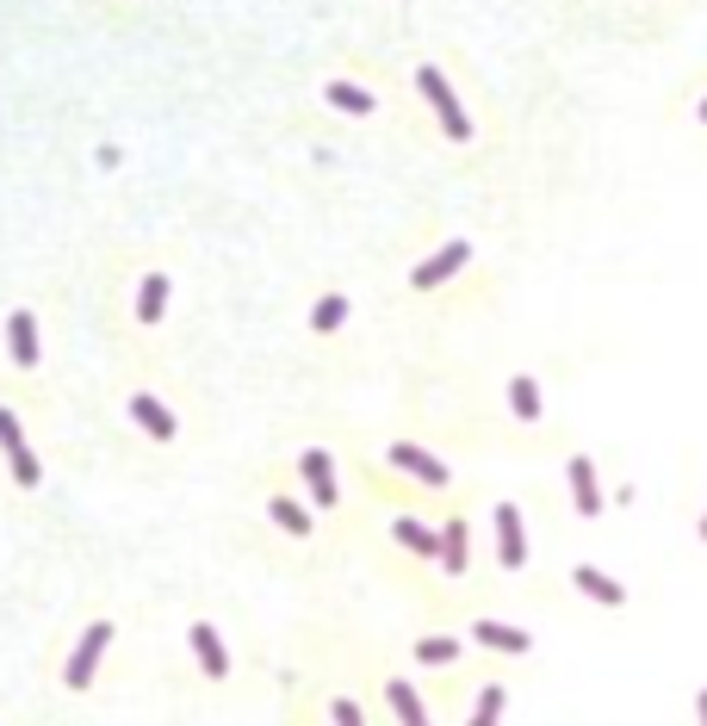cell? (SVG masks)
I'll list each match as a JSON object with an SVG mask.
<instances>
[{
	"mask_svg": "<svg viewBox=\"0 0 707 726\" xmlns=\"http://www.w3.org/2000/svg\"><path fill=\"white\" fill-rule=\"evenodd\" d=\"M7 336H13V361H20V366H38V324H32V311H13Z\"/></svg>",
	"mask_w": 707,
	"mask_h": 726,
	"instance_id": "cell-12",
	"label": "cell"
},
{
	"mask_svg": "<svg viewBox=\"0 0 707 726\" xmlns=\"http://www.w3.org/2000/svg\"><path fill=\"white\" fill-rule=\"evenodd\" d=\"M192 652H199V670H205V677H224V670H229L224 640H217L211 628H192Z\"/></svg>",
	"mask_w": 707,
	"mask_h": 726,
	"instance_id": "cell-16",
	"label": "cell"
},
{
	"mask_svg": "<svg viewBox=\"0 0 707 726\" xmlns=\"http://www.w3.org/2000/svg\"><path fill=\"white\" fill-rule=\"evenodd\" d=\"M342 317H347V298H323V305L310 311V324H317V329H335Z\"/></svg>",
	"mask_w": 707,
	"mask_h": 726,
	"instance_id": "cell-23",
	"label": "cell"
},
{
	"mask_svg": "<svg viewBox=\"0 0 707 726\" xmlns=\"http://www.w3.org/2000/svg\"><path fill=\"white\" fill-rule=\"evenodd\" d=\"M162 305H168V280H162V273H150V280H143V298H137V317H143V324H155V317H162Z\"/></svg>",
	"mask_w": 707,
	"mask_h": 726,
	"instance_id": "cell-18",
	"label": "cell"
},
{
	"mask_svg": "<svg viewBox=\"0 0 707 726\" xmlns=\"http://www.w3.org/2000/svg\"><path fill=\"white\" fill-rule=\"evenodd\" d=\"M702 118H707V99H702Z\"/></svg>",
	"mask_w": 707,
	"mask_h": 726,
	"instance_id": "cell-27",
	"label": "cell"
},
{
	"mask_svg": "<svg viewBox=\"0 0 707 726\" xmlns=\"http://www.w3.org/2000/svg\"><path fill=\"white\" fill-rule=\"evenodd\" d=\"M416 87H422V99L440 113V131L453 137V143H466V137H472V118L459 113V99H453V87H447V75H440V69H416Z\"/></svg>",
	"mask_w": 707,
	"mask_h": 726,
	"instance_id": "cell-1",
	"label": "cell"
},
{
	"mask_svg": "<svg viewBox=\"0 0 707 726\" xmlns=\"http://www.w3.org/2000/svg\"><path fill=\"white\" fill-rule=\"evenodd\" d=\"M329 99H335L342 113H373V94H361V87H347V81H329Z\"/></svg>",
	"mask_w": 707,
	"mask_h": 726,
	"instance_id": "cell-22",
	"label": "cell"
},
{
	"mask_svg": "<svg viewBox=\"0 0 707 726\" xmlns=\"http://www.w3.org/2000/svg\"><path fill=\"white\" fill-rule=\"evenodd\" d=\"M695 535H702V547H707V510H702V522H695Z\"/></svg>",
	"mask_w": 707,
	"mask_h": 726,
	"instance_id": "cell-26",
	"label": "cell"
},
{
	"mask_svg": "<svg viewBox=\"0 0 707 726\" xmlns=\"http://www.w3.org/2000/svg\"><path fill=\"white\" fill-rule=\"evenodd\" d=\"M472 640H479V646H491V652H528L534 646V640H528V628H509V621H479V628H472Z\"/></svg>",
	"mask_w": 707,
	"mask_h": 726,
	"instance_id": "cell-10",
	"label": "cell"
},
{
	"mask_svg": "<svg viewBox=\"0 0 707 726\" xmlns=\"http://www.w3.org/2000/svg\"><path fill=\"white\" fill-rule=\"evenodd\" d=\"M695 726H707V683L695 689Z\"/></svg>",
	"mask_w": 707,
	"mask_h": 726,
	"instance_id": "cell-25",
	"label": "cell"
},
{
	"mask_svg": "<svg viewBox=\"0 0 707 726\" xmlns=\"http://www.w3.org/2000/svg\"><path fill=\"white\" fill-rule=\"evenodd\" d=\"M131 417L143 422V429H150L155 441H168V435H174V417H168V403H155L150 391H137V398H131Z\"/></svg>",
	"mask_w": 707,
	"mask_h": 726,
	"instance_id": "cell-13",
	"label": "cell"
},
{
	"mask_svg": "<svg viewBox=\"0 0 707 726\" xmlns=\"http://www.w3.org/2000/svg\"><path fill=\"white\" fill-rule=\"evenodd\" d=\"M565 484H572V510L584 522L602 516V478H596V459L590 454H572L565 459Z\"/></svg>",
	"mask_w": 707,
	"mask_h": 726,
	"instance_id": "cell-2",
	"label": "cell"
},
{
	"mask_svg": "<svg viewBox=\"0 0 707 726\" xmlns=\"http://www.w3.org/2000/svg\"><path fill=\"white\" fill-rule=\"evenodd\" d=\"M385 702H391V714H398L403 726H428V714H422V702H416V689L403 683V677H391V683H385Z\"/></svg>",
	"mask_w": 707,
	"mask_h": 726,
	"instance_id": "cell-14",
	"label": "cell"
},
{
	"mask_svg": "<svg viewBox=\"0 0 707 726\" xmlns=\"http://www.w3.org/2000/svg\"><path fill=\"white\" fill-rule=\"evenodd\" d=\"M391 535H398L410 553H440V535L428 528V522H416V516H398L391 522Z\"/></svg>",
	"mask_w": 707,
	"mask_h": 726,
	"instance_id": "cell-15",
	"label": "cell"
},
{
	"mask_svg": "<svg viewBox=\"0 0 707 726\" xmlns=\"http://www.w3.org/2000/svg\"><path fill=\"white\" fill-rule=\"evenodd\" d=\"M106 640H113V628H106V621H94V628L81 633L75 658H69V689H87V683H94V665H99V652H106Z\"/></svg>",
	"mask_w": 707,
	"mask_h": 726,
	"instance_id": "cell-5",
	"label": "cell"
},
{
	"mask_svg": "<svg viewBox=\"0 0 707 726\" xmlns=\"http://www.w3.org/2000/svg\"><path fill=\"white\" fill-rule=\"evenodd\" d=\"M440 565H447V577H466V565H472V535H466V522H447V528H440Z\"/></svg>",
	"mask_w": 707,
	"mask_h": 726,
	"instance_id": "cell-9",
	"label": "cell"
},
{
	"mask_svg": "<svg viewBox=\"0 0 707 726\" xmlns=\"http://www.w3.org/2000/svg\"><path fill=\"white\" fill-rule=\"evenodd\" d=\"M0 447H7V459H13V478H20V484H38V459H32V447H25L13 410H0Z\"/></svg>",
	"mask_w": 707,
	"mask_h": 726,
	"instance_id": "cell-6",
	"label": "cell"
},
{
	"mask_svg": "<svg viewBox=\"0 0 707 726\" xmlns=\"http://www.w3.org/2000/svg\"><path fill=\"white\" fill-rule=\"evenodd\" d=\"M391 466H403V472H416L422 484H447V466H440L435 454H422V447H410V441H398V447H391Z\"/></svg>",
	"mask_w": 707,
	"mask_h": 726,
	"instance_id": "cell-8",
	"label": "cell"
},
{
	"mask_svg": "<svg viewBox=\"0 0 707 726\" xmlns=\"http://www.w3.org/2000/svg\"><path fill=\"white\" fill-rule=\"evenodd\" d=\"M503 702H509V689H503V683H484L479 702H472V721H466V726H497V721H503Z\"/></svg>",
	"mask_w": 707,
	"mask_h": 726,
	"instance_id": "cell-17",
	"label": "cell"
},
{
	"mask_svg": "<svg viewBox=\"0 0 707 726\" xmlns=\"http://www.w3.org/2000/svg\"><path fill=\"white\" fill-rule=\"evenodd\" d=\"M305 478H310V497L323 503V510H335V497H342V491H335V466H329L323 447H310V454H305Z\"/></svg>",
	"mask_w": 707,
	"mask_h": 726,
	"instance_id": "cell-11",
	"label": "cell"
},
{
	"mask_svg": "<svg viewBox=\"0 0 707 726\" xmlns=\"http://www.w3.org/2000/svg\"><path fill=\"white\" fill-rule=\"evenodd\" d=\"M572 584L590 596L596 609H627V584H621V577H609L602 565H572Z\"/></svg>",
	"mask_w": 707,
	"mask_h": 726,
	"instance_id": "cell-4",
	"label": "cell"
},
{
	"mask_svg": "<svg viewBox=\"0 0 707 726\" xmlns=\"http://www.w3.org/2000/svg\"><path fill=\"white\" fill-rule=\"evenodd\" d=\"M335 726H366L361 707H354V702H335Z\"/></svg>",
	"mask_w": 707,
	"mask_h": 726,
	"instance_id": "cell-24",
	"label": "cell"
},
{
	"mask_svg": "<svg viewBox=\"0 0 707 726\" xmlns=\"http://www.w3.org/2000/svg\"><path fill=\"white\" fill-rule=\"evenodd\" d=\"M273 522H280L286 535H310V516H305V510H298L292 497H273Z\"/></svg>",
	"mask_w": 707,
	"mask_h": 726,
	"instance_id": "cell-21",
	"label": "cell"
},
{
	"mask_svg": "<svg viewBox=\"0 0 707 726\" xmlns=\"http://www.w3.org/2000/svg\"><path fill=\"white\" fill-rule=\"evenodd\" d=\"M497 565L503 572H521V565H528V528H521L516 503H497Z\"/></svg>",
	"mask_w": 707,
	"mask_h": 726,
	"instance_id": "cell-3",
	"label": "cell"
},
{
	"mask_svg": "<svg viewBox=\"0 0 707 726\" xmlns=\"http://www.w3.org/2000/svg\"><path fill=\"white\" fill-rule=\"evenodd\" d=\"M466 255H472V249H466V243H447V249H440V255H428V261H422V268H416V292H435L440 280H453V273L466 268Z\"/></svg>",
	"mask_w": 707,
	"mask_h": 726,
	"instance_id": "cell-7",
	"label": "cell"
},
{
	"mask_svg": "<svg viewBox=\"0 0 707 726\" xmlns=\"http://www.w3.org/2000/svg\"><path fill=\"white\" fill-rule=\"evenodd\" d=\"M509 403L521 422H540V385L534 379H509Z\"/></svg>",
	"mask_w": 707,
	"mask_h": 726,
	"instance_id": "cell-19",
	"label": "cell"
},
{
	"mask_svg": "<svg viewBox=\"0 0 707 726\" xmlns=\"http://www.w3.org/2000/svg\"><path fill=\"white\" fill-rule=\"evenodd\" d=\"M416 658H422V665H453L459 646L447 640V633H428V640H416Z\"/></svg>",
	"mask_w": 707,
	"mask_h": 726,
	"instance_id": "cell-20",
	"label": "cell"
}]
</instances>
